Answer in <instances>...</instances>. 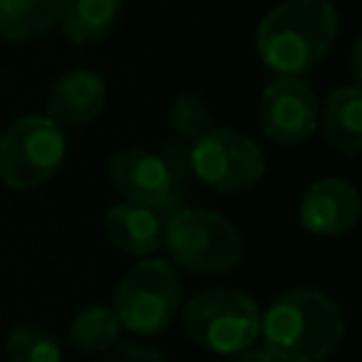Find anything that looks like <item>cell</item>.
<instances>
[{"mask_svg": "<svg viewBox=\"0 0 362 362\" xmlns=\"http://www.w3.org/2000/svg\"><path fill=\"white\" fill-rule=\"evenodd\" d=\"M339 34V14L328 0H286L263 14L255 45L277 76H300L314 68Z\"/></svg>", "mask_w": 362, "mask_h": 362, "instance_id": "6da1fadb", "label": "cell"}, {"mask_svg": "<svg viewBox=\"0 0 362 362\" xmlns=\"http://www.w3.org/2000/svg\"><path fill=\"white\" fill-rule=\"evenodd\" d=\"M260 334L280 362H320L342 342L345 314L325 291L291 288L260 314Z\"/></svg>", "mask_w": 362, "mask_h": 362, "instance_id": "7a4b0ae2", "label": "cell"}, {"mask_svg": "<svg viewBox=\"0 0 362 362\" xmlns=\"http://www.w3.org/2000/svg\"><path fill=\"white\" fill-rule=\"evenodd\" d=\"M170 263L192 274H226L243 257V240L229 218L212 209L178 206L164 221Z\"/></svg>", "mask_w": 362, "mask_h": 362, "instance_id": "3957f363", "label": "cell"}, {"mask_svg": "<svg viewBox=\"0 0 362 362\" xmlns=\"http://www.w3.org/2000/svg\"><path fill=\"white\" fill-rule=\"evenodd\" d=\"M181 320L192 342L212 354L232 356L260 337V308L238 288H204L181 303Z\"/></svg>", "mask_w": 362, "mask_h": 362, "instance_id": "277c9868", "label": "cell"}, {"mask_svg": "<svg viewBox=\"0 0 362 362\" xmlns=\"http://www.w3.org/2000/svg\"><path fill=\"white\" fill-rule=\"evenodd\" d=\"M181 277L170 260L144 257L116 286L113 314L122 328L153 337L161 334L181 311Z\"/></svg>", "mask_w": 362, "mask_h": 362, "instance_id": "5b68a950", "label": "cell"}, {"mask_svg": "<svg viewBox=\"0 0 362 362\" xmlns=\"http://www.w3.org/2000/svg\"><path fill=\"white\" fill-rule=\"evenodd\" d=\"M68 141L51 116L28 113L14 119L0 136V181L8 189H34L57 175Z\"/></svg>", "mask_w": 362, "mask_h": 362, "instance_id": "8992f818", "label": "cell"}, {"mask_svg": "<svg viewBox=\"0 0 362 362\" xmlns=\"http://www.w3.org/2000/svg\"><path fill=\"white\" fill-rule=\"evenodd\" d=\"M189 167L198 181L218 192H243L266 175V156L240 130L212 127L189 141Z\"/></svg>", "mask_w": 362, "mask_h": 362, "instance_id": "52a82bcc", "label": "cell"}, {"mask_svg": "<svg viewBox=\"0 0 362 362\" xmlns=\"http://www.w3.org/2000/svg\"><path fill=\"white\" fill-rule=\"evenodd\" d=\"M107 175L113 189L127 201V204H141V206H156L164 212L178 209V181L164 161V156L141 150V147H124L110 156L107 161Z\"/></svg>", "mask_w": 362, "mask_h": 362, "instance_id": "ba28073f", "label": "cell"}, {"mask_svg": "<svg viewBox=\"0 0 362 362\" xmlns=\"http://www.w3.org/2000/svg\"><path fill=\"white\" fill-rule=\"evenodd\" d=\"M317 96L300 76H277L260 96V127L277 144H303L317 127Z\"/></svg>", "mask_w": 362, "mask_h": 362, "instance_id": "9c48e42d", "label": "cell"}, {"mask_svg": "<svg viewBox=\"0 0 362 362\" xmlns=\"http://www.w3.org/2000/svg\"><path fill=\"white\" fill-rule=\"evenodd\" d=\"M359 218V192L345 178H320L300 198V223L320 238L345 235Z\"/></svg>", "mask_w": 362, "mask_h": 362, "instance_id": "30bf717a", "label": "cell"}, {"mask_svg": "<svg viewBox=\"0 0 362 362\" xmlns=\"http://www.w3.org/2000/svg\"><path fill=\"white\" fill-rule=\"evenodd\" d=\"M170 212L141 204H116L105 212V232L110 243L127 255L150 257L164 243V221Z\"/></svg>", "mask_w": 362, "mask_h": 362, "instance_id": "8fae6325", "label": "cell"}, {"mask_svg": "<svg viewBox=\"0 0 362 362\" xmlns=\"http://www.w3.org/2000/svg\"><path fill=\"white\" fill-rule=\"evenodd\" d=\"M105 79L96 71H65L48 93V116L57 124H88L105 107Z\"/></svg>", "mask_w": 362, "mask_h": 362, "instance_id": "7c38bea8", "label": "cell"}, {"mask_svg": "<svg viewBox=\"0 0 362 362\" xmlns=\"http://www.w3.org/2000/svg\"><path fill=\"white\" fill-rule=\"evenodd\" d=\"M322 133L328 144L342 156H356L362 150V93L359 85H342L328 93L320 113Z\"/></svg>", "mask_w": 362, "mask_h": 362, "instance_id": "4fadbf2b", "label": "cell"}, {"mask_svg": "<svg viewBox=\"0 0 362 362\" xmlns=\"http://www.w3.org/2000/svg\"><path fill=\"white\" fill-rule=\"evenodd\" d=\"M119 14L122 0H62L57 25L71 42L88 45L105 40L113 31Z\"/></svg>", "mask_w": 362, "mask_h": 362, "instance_id": "5bb4252c", "label": "cell"}, {"mask_svg": "<svg viewBox=\"0 0 362 362\" xmlns=\"http://www.w3.org/2000/svg\"><path fill=\"white\" fill-rule=\"evenodd\" d=\"M62 0H0V37L25 42L48 34L59 20Z\"/></svg>", "mask_w": 362, "mask_h": 362, "instance_id": "9a60e30c", "label": "cell"}, {"mask_svg": "<svg viewBox=\"0 0 362 362\" xmlns=\"http://www.w3.org/2000/svg\"><path fill=\"white\" fill-rule=\"evenodd\" d=\"M119 320L110 305H85L68 328V342L82 354H105L119 339Z\"/></svg>", "mask_w": 362, "mask_h": 362, "instance_id": "2e32d148", "label": "cell"}, {"mask_svg": "<svg viewBox=\"0 0 362 362\" xmlns=\"http://www.w3.org/2000/svg\"><path fill=\"white\" fill-rule=\"evenodd\" d=\"M8 362H62V348L54 334L34 322H20L6 337Z\"/></svg>", "mask_w": 362, "mask_h": 362, "instance_id": "e0dca14e", "label": "cell"}, {"mask_svg": "<svg viewBox=\"0 0 362 362\" xmlns=\"http://www.w3.org/2000/svg\"><path fill=\"white\" fill-rule=\"evenodd\" d=\"M170 127L178 139L184 141H195L198 136H204L206 130H212V113L209 107L192 96V93H178L170 105Z\"/></svg>", "mask_w": 362, "mask_h": 362, "instance_id": "ac0fdd59", "label": "cell"}, {"mask_svg": "<svg viewBox=\"0 0 362 362\" xmlns=\"http://www.w3.org/2000/svg\"><path fill=\"white\" fill-rule=\"evenodd\" d=\"M99 362H167L158 351L139 342H113Z\"/></svg>", "mask_w": 362, "mask_h": 362, "instance_id": "d6986e66", "label": "cell"}, {"mask_svg": "<svg viewBox=\"0 0 362 362\" xmlns=\"http://www.w3.org/2000/svg\"><path fill=\"white\" fill-rule=\"evenodd\" d=\"M238 362H280V359L269 348H246V351H240Z\"/></svg>", "mask_w": 362, "mask_h": 362, "instance_id": "ffe728a7", "label": "cell"}]
</instances>
